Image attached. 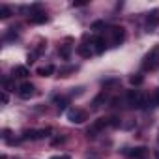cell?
<instances>
[{
  "mask_svg": "<svg viewBox=\"0 0 159 159\" xmlns=\"http://www.w3.org/2000/svg\"><path fill=\"white\" fill-rule=\"evenodd\" d=\"M77 52H79V54H81V56H84V58H88V56L92 54V51H90V49H88V47H86L84 43L77 47Z\"/></svg>",
  "mask_w": 159,
  "mask_h": 159,
  "instance_id": "obj_16",
  "label": "cell"
},
{
  "mask_svg": "<svg viewBox=\"0 0 159 159\" xmlns=\"http://www.w3.org/2000/svg\"><path fill=\"white\" fill-rule=\"evenodd\" d=\"M90 41L94 43V49H96V52H98V54H103V52H105V47H107V43H105V38L98 36V38H92Z\"/></svg>",
  "mask_w": 159,
  "mask_h": 159,
  "instance_id": "obj_10",
  "label": "cell"
},
{
  "mask_svg": "<svg viewBox=\"0 0 159 159\" xmlns=\"http://www.w3.org/2000/svg\"><path fill=\"white\" fill-rule=\"evenodd\" d=\"M67 120L71 124H84L88 120V112L81 111V109H71V111H67Z\"/></svg>",
  "mask_w": 159,
  "mask_h": 159,
  "instance_id": "obj_4",
  "label": "cell"
},
{
  "mask_svg": "<svg viewBox=\"0 0 159 159\" xmlns=\"http://www.w3.org/2000/svg\"><path fill=\"white\" fill-rule=\"evenodd\" d=\"M111 36H112V47H118L120 43H124V39H125L124 26H112L111 28Z\"/></svg>",
  "mask_w": 159,
  "mask_h": 159,
  "instance_id": "obj_6",
  "label": "cell"
},
{
  "mask_svg": "<svg viewBox=\"0 0 159 159\" xmlns=\"http://www.w3.org/2000/svg\"><path fill=\"white\" fill-rule=\"evenodd\" d=\"M54 73V66H41L38 67V75L39 77H51Z\"/></svg>",
  "mask_w": 159,
  "mask_h": 159,
  "instance_id": "obj_12",
  "label": "cell"
},
{
  "mask_svg": "<svg viewBox=\"0 0 159 159\" xmlns=\"http://www.w3.org/2000/svg\"><path fill=\"white\" fill-rule=\"evenodd\" d=\"M125 155H127L129 159H144V157L148 155V148H144V146H137V148L127 150Z\"/></svg>",
  "mask_w": 159,
  "mask_h": 159,
  "instance_id": "obj_7",
  "label": "cell"
},
{
  "mask_svg": "<svg viewBox=\"0 0 159 159\" xmlns=\"http://www.w3.org/2000/svg\"><path fill=\"white\" fill-rule=\"evenodd\" d=\"M28 21H30L32 25H41V23H45V21H47V15H45L43 11H36V13H30Z\"/></svg>",
  "mask_w": 159,
  "mask_h": 159,
  "instance_id": "obj_11",
  "label": "cell"
},
{
  "mask_svg": "<svg viewBox=\"0 0 159 159\" xmlns=\"http://www.w3.org/2000/svg\"><path fill=\"white\" fill-rule=\"evenodd\" d=\"M109 127H120V118L118 116H111L109 118Z\"/></svg>",
  "mask_w": 159,
  "mask_h": 159,
  "instance_id": "obj_20",
  "label": "cell"
},
{
  "mask_svg": "<svg viewBox=\"0 0 159 159\" xmlns=\"http://www.w3.org/2000/svg\"><path fill=\"white\" fill-rule=\"evenodd\" d=\"M34 94H36V88H34L32 83H25V84L19 86V98H23V99H30Z\"/></svg>",
  "mask_w": 159,
  "mask_h": 159,
  "instance_id": "obj_8",
  "label": "cell"
},
{
  "mask_svg": "<svg viewBox=\"0 0 159 159\" xmlns=\"http://www.w3.org/2000/svg\"><path fill=\"white\" fill-rule=\"evenodd\" d=\"M146 26H148V30H153V28L159 26V11H157V10H153V11L148 13V17H146Z\"/></svg>",
  "mask_w": 159,
  "mask_h": 159,
  "instance_id": "obj_9",
  "label": "cell"
},
{
  "mask_svg": "<svg viewBox=\"0 0 159 159\" xmlns=\"http://www.w3.org/2000/svg\"><path fill=\"white\" fill-rule=\"evenodd\" d=\"M8 99H10V98H8V94H6V92H2V103H8Z\"/></svg>",
  "mask_w": 159,
  "mask_h": 159,
  "instance_id": "obj_27",
  "label": "cell"
},
{
  "mask_svg": "<svg viewBox=\"0 0 159 159\" xmlns=\"http://www.w3.org/2000/svg\"><path fill=\"white\" fill-rule=\"evenodd\" d=\"M75 66H66V67H60V77H67L69 73H75Z\"/></svg>",
  "mask_w": 159,
  "mask_h": 159,
  "instance_id": "obj_17",
  "label": "cell"
},
{
  "mask_svg": "<svg viewBox=\"0 0 159 159\" xmlns=\"http://www.w3.org/2000/svg\"><path fill=\"white\" fill-rule=\"evenodd\" d=\"M88 2L86 0H77V2H73V8H83V6H86Z\"/></svg>",
  "mask_w": 159,
  "mask_h": 159,
  "instance_id": "obj_24",
  "label": "cell"
},
{
  "mask_svg": "<svg viewBox=\"0 0 159 159\" xmlns=\"http://www.w3.org/2000/svg\"><path fill=\"white\" fill-rule=\"evenodd\" d=\"M105 127H109V118H98V120H94V124H92V127L86 131V135L88 137H96L99 131H103Z\"/></svg>",
  "mask_w": 159,
  "mask_h": 159,
  "instance_id": "obj_5",
  "label": "cell"
},
{
  "mask_svg": "<svg viewBox=\"0 0 159 159\" xmlns=\"http://www.w3.org/2000/svg\"><path fill=\"white\" fill-rule=\"evenodd\" d=\"M159 66V45H153L148 52H146V56L142 58V69H155Z\"/></svg>",
  "mask_w": 159,
  "mask_h": 159,
  "instance_id": "obj_1",
  "label": "cell"
},
{
  "mask_svg": "<svg viewBox=\"0 0 159 159\" xmlns=\"http://www.w3.org/2000/svg\"><path fill=\"white\" fill-rule=\"evenodd\" d=\"M129 83H131L133 86H139V84H142V83H144V77H142L140 73H135V75H131V77H129Z\"/></svg>",
  "mask_w": 159,
  "mask_h": 159,
  "instance_id": "obj_15",
  "label": "cell"
},
{
  "mask_svg": "<svg viewBox=\"0 0 159 159\" xmlns=\"http://www.w3.org/2000/svg\"><path fill=\"white\" fill-rule=\"evenodd\" d=\"M127 105L131 109H144L146 107V96L140 94L139 90H129L127 92Z\"/></svg>",
  "mask_w": 159,
  "mask_h": 159,
  "instance_id": "obj_2",
  "label": "cell"
},
{
  "mask_svg": "<svg viewBox=\"0 0 159 159\" xmlns=\"http://www.w3.org/2000/svg\"><path fill=\"white\" fill-rule=\"evenodd\" d=\"M51 133V127H45V129H25L23 131V140H38V139H43Z\"/></svg>",
  "mask_w": 159,
  "mask_h": 159,
  "instance_id": "obj_3",
  "label": "cell"
},
{
  "mask_svg": "<svg viewBox=\"0 0 159 159\" xmlns=\"http://www.w3.org/2000/svg\"><path fill=\"white\" fill-rule=\"evenodd\" d=\"M54 103L58 105L60 111H64V109L67 107V99H66V98H54Z\"/></svg>",
  "mask_w": 159,
  "mask_h": 159,
  "instance_id": "obj_18",
  "label": "cell"
},
{
  "mask_svg": "<svg viewBox=\"0 0 159 159\" xmlns=\"http://www.w3.org/2000/svg\"><path fill=\"white\" fill-rule=\"evenodd\" d=\"M103 99H105V94H101V96H98V98L94 99V109H98V107H99V103H101Z\"/></svg>",
  "mask_w": 159,
  "mask_h": 159,
  "instance_id": "obj_23",
  "label": "cell"
},
{
  "mask_svg": "<svg viewBox=\"0 0 159 159\" xmlns=\"http://www.w3.org/2000/svg\"><path fill=\"white\" fill-rule=\"evenodd\" d=\"M51 159H71L69 155H54V157H51Z\"/></svg>",
  "mask_w": 159,
  "mask_h": 159,
  "instance_id": "obj_26",
  "label": "cell"
},
{
  "mask_svg": "<svg viewBox=\"0 0 159 159\" xmlns=\"http://www.w3.org/2000/svg\"><path fill=\"white\" fill-rule=\"evenodd\" d=\"M152 107H159V90L153 94V98H152Z\"/></svg>",
  "mask_w": 159,
  "mask_h": 159,
  "instance_id": "obj_21",
  "label": "cell"
},
{
  "mask_svg": "<svg viewBox=\"0 0 159 159\" xmlns=\"http://www.w3.org/2000/svg\"><path fill=\"white\" fill-rule=\"evenodd\" d=\"M13 75H15V77H28L30 71H28V67H25V66H17V67L13 69Z\"/></svg>",
  "mask_w": 159,
  "mask_h": 159,
  "instance_id": "obj_14",
  "label": "cell"
},
{
  "mask_svg": "<svg viewBox=\"0 0 159 159\" xmlns=\"http://www.w3.org/2000/svg\"><path fill=\"white\" fill-rule=\"evenodd\" d=\"M99 28H105V23H103V21H96V23L92 25V30H99Z\"/></svg>",
  "mask_w": 159,
  "mask_h": 159,
  "instance_id": "obj_22",
  "label": "cell"
},
{
  "mask_svg": "<svg viewBox=\"0 0 159 159\" xmlns=\"http://www.w3.org/2000/svg\"><path fill=\"white\" fill-rule=\"evenodd\" d=\"M60 142H64V139H54V140H52V144H54V146H56V144H60Z\"/></svg>",
  "mask_w": 159,
  "mask_h": 159,
  "instance_id": "obj_28",
  "label": "cell"
},
{
  "mask_svg": "<svg viewBox=\"0 0 159 159\" xmlns=\"http://www.w3.org/2000/svg\"><path fill=\"white\" fill-rule=\"evenodd\" d=\"M2 139H4V140H10V129H4V131H2Z\"/></svg>",
  "mask_w": 159,
  "mask_h": 159,
  "instance_id": "obj_25",
  "label": "cell"
},
{
  "mask_svg": "<svg viewBox=\"0 0 159 159\" xmlns=\"http://www.w3.org/2000/svg\"><path fill=\"white\" fill-rule=\"evenodd\" d=\"M58 54H60L64 60H69V56H71V45H62V47L58 49Z\"/></svg>",
  "mask_w": 159,
  "mask_h": 159,
  "instance_id": "obj_13",
  "label": "cell"
},
{
  "mask_svg": "<svg viewBox=\"0 0 159 159\" xmlns=\"http://www.w3.org/2000/svg\"><path fill=\"white\" fill-rule=\"evenodd\" d=\"M11 15V10L8 8V6H2V8H0V19H8Z\"/></svg>",
  "mask_w": 159,
  "mask_h": 159,
  "instance_id": "obj_19",
  "label": "cell"
}]
</instances>
